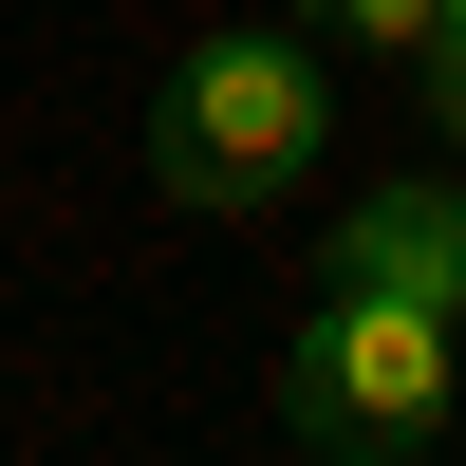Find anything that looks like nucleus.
Listing matches in <instances>:
<instances>
[{
  "label": "nucleus",
  "mask_w": 466,
  "mask_h": 466,
  "mask_svg": "<svg viewBox=\"0 0 466 466\" xmlns=\"http://www.w3.org/2000/svg\"><path fill=\"white\" fill-rule=\"evenodd\" d=\"M149 187L206 206V224H261L299 187H336V56H318V19L187 37L168 94H149Z\"/></svg>",
  "instance_id": "1"
},
{
  "label": "nucleus",
  "mask_w": 466,
  "mask_h": 466,
  "mask_svg": "<svg viewBox=\"0 0 466 466\" xmlns=\"http://www.w3.org/2000/svg\"><path fill=\"white\" fill-rule=\"evenodd\" d=\"M448 410H466V318L373 299V280H318V336L280 355V430L318 466H430Z\"/></svg>",
  "instance_id": "2"
},
{
  "label": "nucleus",
  "mask_w": 466,
  "mask_h": 466,
  "mask_svg": "<svg viewBox=\"0 0 466 466\" xmlns=\"http://www.w3.org/2000/svg\"><path fill=\"white\" fill-rule=\"evenodd\" d=\"M318 280H373V299H430L466 318V187H410V168H355V206H336Z\"/></svg>",
  "instance_id": "3"
},
{
  "label": "nucleus",
  "mask_w": 466,
  "mask_h": 466,
  "mask_svg": "<svg viewBox=\"0 0 466 466\" xmlns=\"http://www.w3.org/2000/svg\"><path fill=\"white\" fill-rule=\"evenodd\" d=\"M299 19H318V37H355V56H430V19H448V0H299Z\"/></svg>",
  "instance_id": "4"
},
{
  "label": "nucleus",
  "mask_w": 466,
  "mask_h": 466,
  "mask_svg": "<svg viewBox=\"0 0 466 466\" xmlns=\"http://www.w3.org/2000/svg\"><path fill=\"white\" fill-rule=\"evenodd\" d=\"M410 75H430V131L466 149V0H448V19H430V56H410Z\"/></svg>",
  "instance_id": "5"
}]
</instances>
